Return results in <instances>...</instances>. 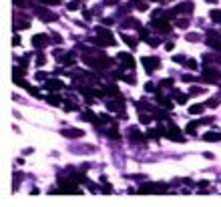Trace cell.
<instances>
[{
	"instance_id": "obj_1",
	"label": "cell",
	"mask_w": 221,
	"mask_h": 207,
	"mask_svg": "<svg viewBox=\"0 0 221 207\" xmlns=\"http://www.w3.org/2000/svg\"><path fill=\"white\" fill-rule=\"evenodd\" d=\"M203 79H205V81H209V83H221V73L213 71V69H205Z\"/></svg>"
},
{
	"instance_id": "obj_2",
	"label": "cell",
	"mask_w": 221,
	"mask_h": 207,
	"mask_svg": "<svg viewBox=\"0 0 221 207\" xmlns=\"http://www.w3.org/2000/svg\"><path fill=\"white\" fill-rule=\"evenodd\" d=\"M99 36H101V40L105 38V44H109V46H111V44H115V38H113V34H111L107 28H99Z\"/></svg>"
},
{
	"instance_id": "obj_3",
	"label": "cell",
	"mask_w": 221,
	"mask_h": 207,
	"mask_svg": "<svg viewBox=\"0 0 221 207\" xmlns=\"http://www.w3.org/2000/svg\"><path fill=\"white\" fill-rule=\"evenodd\" d=\"M117 58H119V62H121L125 69H133V66H135V60L131 58V54H119Z\"/></svg>"
},
{
	"instance_id": "obj_4",
	"label": "cell",
	"mask_w": 221,
	"mask_h": 207,
	"mask_svg": "<svg viewBox=\"0 0 221 207\" xmlns=\"http://www.w3.org/2000/svg\"><path fill=\"white\" fill-rule=\"evenodd\" d=\"M151 26H153L157 32H169V22H167V20H155Z\"/></svg>"
},
{
	"instance_id": "obj_5",
	"label": "cell",
	"mask_w": 221,
	"mask_h": 207,
	"mask_svg": "<svg viewBox=\"0 0 221 207\" xmlns=\"http://www.w3.org/2000/svg\"><path fill=\"white\" fill-rule=\"evenodd\" d=\"M143 64H145V69L147 71H155V69H159V60L157 58H143Z\"/></svg>"
},
{
	"instance_id": "obj_6",
	"label": "cell",
	"mask_w": 221,
	"mask_h": 207,
	"mask_svg": "<svg viewBox=\"0 0 221 207\" xmlns=\"http://www.w3.org/2000/svg\"><path fill=\"white\" fill-rule=\"evenodd\" d=\"M60 133H62L64 137H83V135H85L81 129H62Z\"/></svg>"
},
{
	"instance_id": "obj_7",
	"label": "cell",
	"mask_w": 221,
	"mask_h": 207,
	"mask_svg": "<svg viewBox=\"0 0 221 207\" xmlns=\"http://www.w3.org/2000/svg\"><path fill=\"white\" fill-rule=\"evenodd\" d=\"M46 40H48V38H46V34H36V36L32 38V44H34L36 48H42L44 44H46Z\"/></svg>"
},
{
	"instance_id": "obj_8",
	"label": "cell",
	"mask_w": 221,
	"mask_h": 207,
	"mask_svg": "<svg viewBox=\"0 0 221 207\" xmlns=\"http://www.w3.org/2000/svg\"><path fill=\"white\" fill-rule=\"evenodd\" d=\"M203 139H205V141H209V143H217V141L221 139V133H205V135H203Z\"/></svg>"
},
{
	"instance_id": "obj_9",
	"label": "cell",
	"mask_w": 221,
	"mask_h": 207,
	"mask_svg": "<svg viewBox=\"0 0 221 207\" xmlns=\"http://www.w3.org/2000/svg\"><path fill=\"white\" fill-rule=\"evenodd\" d=\"M129 137H131L133 143H143V137H141V133H139V131H135V129H131V131H129Z\"/></svg>"
},
{
	"instance_id": "obj_10",
	"label": "cell",
	"mask_w": 221,
	"mask_h": 207,
	"mask_svg": "<svg viewBox=\"0 0 221 207\" xmlns=\"http://www.w3.org/2000/svg\"><path fill=\"white\" fill-rule=\"evenodd\" d=\"M62 84H60V81H56V79H48L46 81V88L48 90H54V88H60Z\"/></svg>"
},
{
	"instance_id": "obj_11",
	"label": "cell",
	"mask_w": 221,
	"mask_h": 207,
	"mask_svg": "<svg viewBox=\"0 0 221 207\" xmlns=\"http://www.w3.org/2000/svg\"><path fill=\"white\" fill-rule=\"evenodd\" d=\"M157 97H159V103H161L165 109H173V103H171L169 99H165V97H163V95H159V93H157Z\"/></svg>"
},
{
	"instance_id": "obj_12",
	"label": "cell",
	"mask_w": 221,
	"mask_h": 207,
	"mask_svg": "<svg viewBox=\"0 0 221 207\" xmlns=\"http://www.w3.org/2000/svg\"><path fill=\"white\" fill-rule=\"evenodd\" d=\"M203 109H205V105H193V107L189 109V113H191V115H197V113L201 115V113H203Z\"/></svg>"
},
{
	"instance_id": "obj_13",
	"label": "cell",
	"mask_w": 221,
	"mask_h": 207,
	"mask_svg": "<svg viewBox=\"0 0 221 207\" xmlns=\"http://www.w3.org/2000/svg\"><path fill=\"white\" fill-rule=\"evenodd\" d=\"M191 8H193L191 4H179L175 10H177V12H191Z\"/></svg>"
},
{
	"instance_id": "obj_14",
	"label": "cell",
	"mask_w": 221,
	"mask_h": 207,
	"mask_svg": "<svg viewBox=\"0 0 221 207\" xmlns=\"http://www.w3.org/2000/svg\"><path fill=\"white\" fill-rule=\"evenodd\" d=\"M85 119H88V121H92V123H99V119L94 117V113H92V111H87V113H85Z\"/></svg>"
},
{
	"instance_id": "obj_15",
	"label": "cell",
	"mask_w": 221,
	"mask_h": 207,
	"mask_svg": "<svg viewBox=\"0 0 221 207\" xmlns=\"http://www.w3.org/2000/svg\"><path fill=\"white\" fill-rule=\"evenodd\" d=\"M173 95H175L177 103H181V105H183V103H185V101H187V95H181V93H173Z\"/></svg>"
},
{
	"instance_id": "obj_16",
	"label": "cell",
	"mask_w": 221,
	"mask_h": 207,
	"mask_svg": "<svg viewBox=\"0 0 221 207\" xmlns=\"http://www.w3.org/2000/svg\"><path fill=\"white\" fill-rule=\"evenodd\" d=\"M211 18L217 20V22H221V12L219 10H211Z\"/></svg>"
},
{
	"instance_id": "obj_17",
	"label": "cell",
	"mask_w": 221,
	"mask_h": 207,
	"mask_svg": "<svg viewBox=\"0 0 221 207\" xmlns=\"http://www.w3.org/2000/svg\"><path fill=\"white\" fill-rule=\"evenodd\" d=\"M48 103H50V105H58V103H60V99H58L56 95H50V97H48Z\"/></svg>"
},
{
	"instance_id": "obj_18",
	"label": "cell",
	"mask_w": 221,
	"mask_h": 207,
	"mask_svg": "<svg viewBox=\"0 0 221 207\" xmlns=\"http://www.w3.org/2000/svg\"><path fill=\"white\" fill-rule=\"evenodd\" d=\"M125 42H127L131 48H135V46H137V40H135V38H131V36H125Z\"/></svg>"
},
{
	"instance_id": "obj_19",
	"label": "cell",
	"mask_w": 221,
	"mask_h": 207,
	"mask_svg": "<svg viewBox=\"0 0 221 207\" xmlns=\"http://www.w3.org/2000/svg\"><path fill=\"white\" fill-rule=\"evenodd\" d=\"M109 135H111L113 139H121V135H119V131H117V129H111V131H109Z\"/></svg>"
},
{
	"instance_id": "obj_20",
	"label": "cell",
	"mask_w": 221,
	"mask_h": 207,
	"mask_svg": "<svg viewBox=\"0 0 221 207\" xmlns=\"http://www.w3.org/2000/svg\"><path fill=\"white\" fill-rule=\"evenodd\" d=\"M64 111H77V105H75V103H66Z\"/></svg>"
},
{
	"instance_id": "obj_21",
	"label": "cell",
	"mask_w": 221,
	"mask_h": 207,
	"mask_svg": "<svg viewBox=\"0 0 221 207\" xmlns=\"http://www.w3.org/2000/svg\"><path fill=\"white\" fill-rule=\"evenodd\" d=\"M197 125H199V123H191L189 127H187V133H195V129H197Z\"/></svg>"
},
{
	"instance_id": "obj_22",
	"label": "cell",
	"mask_w": 221,
	"mask_h": 207,
	"mask_svg": "<svg viewBox=\"0 0 221 207\" xmlns=\"http://www.w3.org/2000/svg\"><path fill=\"white\" fill-rule=\"evenodd\" d=\"M219 105V101L217 99H211V101H207V107H217Z\"/></svg>"
},
{
	"instance_id": "obj_23",
	"label": "cell",
	"mask_w": 221,
	"mask_h": 207,
	"mask_svg": "<svg viewBox=\"0 0 221 207\" xmlns=\"http://www.w3.org/2000/svg\"><path fill=\"white\" fill-rule=\"evenodd\" d=\"M199 93H203V88H199V86H193L191 88V95H199Z\"/></svg>"
},
{
	"instance_id": "obj_24",
	"label": "cell",
	"mask_w": 221,
	"mask_h": 207,
	"mask_svg": "<svg viewBox=\"0 0 221 207\" xmlns=\"http://www.w3.org/2000/svg\"><path fill=\"white\" fill-rule=\"evenodd\" d=\"M185 64H187V66H189V69H195V66H197V62H195V60H187V62H185Z\"/></svg>"
},
{
	"instance_id": "obj_25",
	"label": "cell",
	"mask_w": 221,
	"mask_h": 207,
	"mask_svg": "<svg viewBox=\"0 0 221 207\" xmlns=\"http://www.w3.org/2000/svg\"><path fill=\"white\" fill-rule=\"evenodd\" d=\"M197 38H199L197 34H187V40H197Z\"/></svg>"
},
{
	"instance_id": "obj_26",
	"label": "cell",
	"mask_w": 221,
	"mask_h": 207,
	"mask_svg": "<svg viewBox=\"0 0 221 207\" xmlns=\"http://www.w3.org/2000/svg\"><path fill=\"white\" fill-rule=\"evenodd\" d=\"M44 60H46L44 56H38V58H36V64H44Z\"/></svg>"
},
{
	"instance_id": "obj_27",
	"label": "cell",
	"mask_w": 221,
	"mask_h": 207,
	"mask_svg": "<svg viewBox=\"0 0 221 207\" xmlns=\"http://www.w3.org/2000/svg\"><path fill=\"white\" fill-rule=\"evenodd\" d=\"M183 81H187V83H191V81H193V77H191V75H185V77H183Z\"/></svg>"
},
{
	"instance_id": "obj_28",
	"label": "cell",
	"mask_w": 221,
	"mask_h": 207,
	"mask_svg": "<svg viewBox=\"0 0 221 207\" xmlns=\"http://www.w3.org/2000/svg\"><path fill=\"white\" fill-rule=\"evenodd\" d=\"M207 2H217V0H207Z\"/></svg>"
},
{
	"instance_id": "obj_29",
	"label": "cell",
	"mask_w": 221,
	"mask_h": 207,
	"mask_svg": "<svg viewBox=\"0 0 221 207\" xmlns=\"http://www.w3.org/2000/svg\"><path fill=\"white\" fill-rule=\"evenodd\" d=\"M163 2H165V0H163Z\"/></svg>"
}]
</instances>
